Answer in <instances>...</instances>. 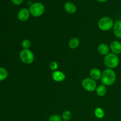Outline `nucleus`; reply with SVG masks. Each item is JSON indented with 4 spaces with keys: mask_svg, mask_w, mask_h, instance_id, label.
Wrapping results in <instances>:
<instances>
[{
    "mask_svg": "<svg viewBox=\"0 0 121 121\" xmlns=\"http://www.w3.org/2000/svg\"><path fill=\"white\" fill-rule=\"evenodd\" d=\"M117 75L115 71L113 69L107 68L102 73L100 80L102 85L106 86H109L115 83Z\"/></svg>",
    "mask_w": 121,
    "mask_h": 121,
    "instance_id": "nucleus-1",
    "label": "nucleus"
},
{
    "mask_svg": "<svg viewBox=\"0 0 121 121\" xmlns=\"http://www.w3.org/2000/svg\"><path fill=\"white\" fill-rule=\"evenodd\" d=\"M104 62L108 69H113L119 66V58L117 54L113 53H109L104 57Z\"/></svg>",
    "mask_w": 121,
    "mask_h": 121,
    "instance_id": "nucleus-2",
    "label": "nucleus"
},
{
    "mask_svg": "<svg viewBox=\"0 0 121 121\" xmlns=\"http://www.w3.org/2000/svg\"><path fill=\"white\" fill-rule=\"evenodd\" d=\"M115 22L113 20L109 17H104L101 18L98 21V27L99 29L104 31H108L113 29Z\"/></svg>",
    "mask_w": 121,
    "mask_h": 121,
    "instance_id": "nucleus-3",
    "label": "nucleus"
},
{
    "mask_svg": "<svg viewBox=\"0 0 121 121\" xmlns=\"http://www.w3.org/2000/svg\"><path fill=\"white\" fill-rule=\"evenodd\" d=\"M19 57L21 61L26 65L33 63L34 60V53L30 49H22L20 52Z\"/></svg>",
    "mask_w": 121,
    "mask_h": 121,
    "instance_id": "nucleus-4",
    "label": "nucleus"
},
{
    "mask_svg": "<svg viewBox=\"0 0 121 121\" xmlns=\"http://www.w3.org/2000/svg\"><path fill=\"white\" fill-rule=\"evenodd\" d=\"M30 13L33 16L38 17L43 14L44 12V7L40 2H35L32 4L29 8Z\"/></svg>",
    "mask_w": 121,
    "mask_h": 121,
    "instance_id": "nucleus-5",
    "label": "nucleus"
},
{
    "mask_svg": "<svg viewBox=\"0 0 121 121\" xmlns=\"http://www.w3.org/2000/svg\"><path fill=\"white\" fill-rule=\"evenodd\" d=\"M82 86L87 92H92L96 89L97 83L95 80L91 78H86L82 82Z\"/></svg>",
    "mask_w": 121,
    "mask_h": 121,
    "instance_id": "nucleus-6",
    "label": "nucleus"
},
{
    "mask_svg": "<svg viewBox=\"0 0 121 121\" xmlns=\"http://www.w3.org/2000/svg\"><path fill=\"white\" fill-rule=\"evenodd\" d=\"M109 48L112 53L118 55L121 54V43L117 40L112 41L110 44Z\"/></svg>",
    "mask_w": 121,
    "mask_h": 121,
    "instance_id": "nucleus-7",
    "label": "nucleus"
},
{
    "mask_svg": "<svg viewBox=\"0 0 121 121\" xmlns=\"http://www.w3.org/2000/svg\"><path fill=\"white\" fill-rule=\"evenodd\" d=\"M30 15V13L29 9L27 8H22L19 11L18 13V18L20 21L24 22L28 20Z\"/></svg>",
    "mask_w": 121,
    "mask_h": 121,
    "instance_id": "nucleus-8",
    "label": "nucleus"
},
{
    "mask_svg": "<svg viewBox=\"0 0 121 121\" xmlns=\"http://www.w3.org/2000/svg\"><path fill=\"white\" fill-rule=\"evenodd\" d=\"M52 79L54 82H63L66 79V75L65 73L60 71H54L52 73Z\"/></svg>",
    "mask_w": 121,
    "mask_h": 121,
    "instance_id": "nucleus-9",
    "label": "nucleus"
},
{
    "mask_svg": "<svg viewBox=\"0 0 121 121\" xmlns=\"http://www.w3.org/2000/svg\"><path fill=\"white\" fill-rule=\"evenodd\" d=\"M90 78L95 81L100 79L102 76V72L98 68H93L90 70Z\"/></svg>",
    "mask_w": 121,
    "mask_h": 121,
    "instance_id": "nucleus-10",
    "label": "nucleus"
},
{
    "mask_svg": "<svg viewBox=\"0 0 121 121\" xmlns=\"http://www.w3.org/2000/svg\"><path fill=\"white\" fill-rule=\"evenodd\" d=\"M114 35L118 39H121V20H118L114 23L113 27Z\"/></svg>",
    "mask_w": 121,
    "mask_h": 121,
    "instance_id": "nucleus-11",
    "label": "nucleus"
},
{
    "mask_svg": "<svg viewBox=\"0 0 121 121\" xmlns=\"http://www.w3.org/2000/svg\"><path fill=\"white\" fill-rule=\"evenodd\" d=\"M98 51L101 55L105 56L110 53V48L106 44L101 43L98 46Z\"/></svg>",
    "mask_w": 121,
    "mask_h": 121,
    "instance_id": "nucleus-12",
    "label": "nucleus"
},
{
    "mask_svg": "<svg viewBox=\"0 0 121 121\" xmlns=\"http://www.w3.org/2000/svg\"><path fill=\"white\" fill-rule=\"evenodd\" d=\"M65 9L66 11L69 14H74L76 11V7L74 4L72 3V2H66L65 4Z\"/></svg>",
    "mask_w": 121,
    "mask_h": 121,
    "instance_id": "nucleus-13",
    "label": "nucleus"
},
{
    "mask_svg": "<svg viewBox=\"0 0 121 121\" xmlns=\"http://www.w3.org/2000/svg\"><path fill=\"white\" fill-rule=\"evenodd\" d=\"M96 93L97 95L99 96H104L107 93V88L106 86L104 85H100L97 86L96 89Z\"/></svg>",
    "mask_w": 121,
    "mask_h": 121,
    "instance_id": "nucleus-14",
    "label": "nucleus"
},
{
    "mask_svg": "<svg viewBox=\"0 0 121 121\" xmlns=\"http://www.w3.org/2000/svg\"><path fill=\"white\" fill-rule=\"evenodd\" d=\"M80 45V40L78 38L73 37L69 40V47L71 49H76Z\"/></svg>",
    "mask_w": 121,
    "mask_h": 121,
    "instance_id": "nucleus-15",
    "label": "nucleus"
},
{
    "mask_svg": "<svg viewBox=\"0 0 121 121\" xmlns=\"http://www.w3.org/2000/svg\"><path fill=\"white\" fill-rule=\"evenodd\" d=\"M95 116L98 119H102L105 116V111L102 108L97 107L94 110Z\"/></svg>",
    "mask_w": 121,
    "mask_h": 121,
    "instance_id": "nucleus-16",
    "label": "nucleus"
},
{
    "mask_svg": "<svg viewBox=\"0 0 121 121\" xmlns=\"http://www.w3.org/2000/svg\"><path fill=\"white\" fill-rule=\"evenodd\" d=\"M8 73L7 69L4 67H0V82L5 80L8 77Z\"/></svg>",
    "mask_w": 121,
    "mask_h": 121,
    "instance_id": "nucleus-17",
    "label": "nucleus"
},
{
    "mask_svg": "<svg viewBox=\"0 0 121 121\" xmlns=\"http://www.w3.org/2000/svg\"><path fill=\"white\" fill-rule=\"evenodd\" d=\"M72 114L71 113L70 111H65L63 112L62 115H61V118L63 120L65 121H69L72 119Z\"/></svg>",
    "mask_w": 121,
    "mask_h": 121,
    "instance_id": "nucleus-18",
    "label": "nucleus"
},
{
    "mask_svg": "<svg viewBox=\"0 0 121 121\" xmlns=\"http://www.w3.org/2000/svg\"><path fill=\"white\" fill-rule=\"evenodd\" d=\"M21 46L23 49H30L31 46V42L30 40L25 39L21 42Z\"/></svg>",
    "mask_w": 121,
    "mask_h": 121,
    "instance_id": "nucleus-19",
    "label": "nucleus"
},
{
    "mask_svg": "<svg viewBox=\"0 0 121 121\" xmlns=\"http://www.w3.org/2000/svg\"><path fill=\"white\" fill-rule=\"evenodd\" d=\"M61 117L57 114H53L48 118V121H61Z\"/></svg>",
    "mask_w": 121,
    "mask_h": 121,
    "instance_id": "nucleus-20",
    "label": "nucleus"
},
{
    "mask_svg": "<svg viewBox=\"0 0 121 121\" xmlns=\"http://www.w3.org/2000/svg\"><path fill=\"white\" fill-rule=\"evenodd\" d=\"M49 67H50V69L52 70L53 71H56L58 69V67H59V66H58V63L56 62V61H52V62L50 63V65H49Z\"/></svg>",
    "mask_w": 121,
    "mask_h": 121,
    "instance_id": "nucleus-21",
    "label": "nucleus"
},
{
    "mask_svg": "<svg viewBox=\"0 0 121 121\" xmlns=\"http://www.w3.org/2000/svg\"><path fill=\"white\" fill-rule=\"evenodd\" d=\"M13 3L15 5H20L23 2V0H11Z\"/></svg>",
    "mask_w": 121,
    "mask_h": 121,
    "instance_id": "nucleus-22",
    "label": "nucleus"
},
{
    "mask_svg": "<svg viewBox=\"0 0 121 121\" xmlns=\"http://www.w3.org/2000/svg\"><path fill=\"white\" fill-rule=\"evenodd\" d=\"M97 1H99V2H105V1H108V0H97Z\"/></svg>",
    "mask_w": 121,
    "mask_h": 121,
    "instance_id": "nucleus-23",
    "label": "nucleus"
},
{
    "mask_svg": "<svg viewBox=\"0 0 121 121\" xmlns=\"http://www.w3.org/2000/svg\"><path fill=\"white\" fill-rule=\"evenodd\" d=\"M61 121H65V120H62Z\"/></svg>",
    "mask_w": 121,
    "mask_h": 121,
    "instance_id": "nucleus-24",
    "label": "nucleus"
}]
</instances>
